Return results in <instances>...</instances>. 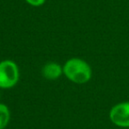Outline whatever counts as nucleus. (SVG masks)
<instances>
[{"instance_id": "39448f33", "label": "nucleus", "mask_w": 129, "mask_h": 129, "mask_svg": "<svg viewBox=\"0 0 129 129\" xmlns=\"http://www.w3.org/2000/svg\"><path fill=\"white\" fill-rule=\"evenodd\" d=\"M11 118V112L8 106L0 103V129H5L8 125Z\"/></svg>"}, {"instance_id": "f03ea898", "label": "nucleus", "mask_w": 129, "mask_h": 129, "mask_svg": "<svg viewBox=\"0 0 129 129\" xmlns=\"http://www.w3.org/2000/svg\"><path fill=\"white\" fill-rule=\"evenodd\" d=\"M20 80V69L13 60L0 61V88L9 89L15 86Z\"/></svg>"}, {"instance_id": "7ed1b4c3", "label": "nucleus", "mask_w": 129, "mask_h": 129, "mask_svg": "<svg viewBox=\"0 0 129 129\" xmlns=\"http://www.w3.org/2000/svg\"><path fill=\"white\" fill-rule=\"evenodd\" d=\"M109 119L120 128H129V101L114 104L109 111Z\"/></svg>"}, {"instance_id": "f257e3e1", "label": "nucleus", "mask_w": 129, "mask_h": 129, "mask_svg": "<svg viewBox=\"0 0 129 129\" xmlns=\"http://www.w3.org/2000/svg\"><path fill=\"white\" fill-rule=\"evenodd\" d=\"M63 74L76 84H85L92 78V68L88 62L80 57H72L63 66Z\"/></svg>"}, {"instance_id": "423d86ee", "label": "nucleus", "mask_w": 129, "mask_h": 129, "mask_svg": "<svg viewBox=\"0 0 129 129\" xmlns=\"http://www.w3.org/2000/svg\"><path fill=\"white\" fill-rule=\"evenodd\" d=\"M25 2L31 6L39 7V6H43V5L46 2V0H25Z\"/></svg>"}, {"instance_id": "20e7f679", "label": "nucleus", "mask_w": 129, "mask_h": 129, "mask_svg": "<svg viewBox=\"0 0 129 129\" xmlns=\"http://www.w3.org/2000/svg\"><path fill=\"white\" fill-rule=\"evenodd\" d=\"M42 74L46 80L56 81L63 74V67L58 63L49 62L43 66Z\"/></svg>"}]
</instances>
